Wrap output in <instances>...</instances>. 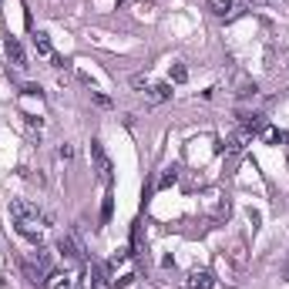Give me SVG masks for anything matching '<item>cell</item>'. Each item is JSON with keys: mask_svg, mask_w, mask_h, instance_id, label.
<instances>
[{"mask_svg": "<svg viewBox=\"0 0 289 289\" xmlns=\"http://www.w3.org/2000/svg\"><path fill=\"white\" fill-rule=\"evenodd\" d=\"M20 269H24V276H27V282H31V286H37V289L47 286V279H51V262H40V259L34 256V259H24V262H20Z\"/></svg>", "mask_w": 289, "mask_h": 289, "instance_id": "1", "label": "cell"}, {"mask_svg": "<svg viewBox=\"0 0 289 289\" xmlns=\"http://www.w3.org/2000/svg\"><path fill=\"white\" fill-rule=\"evenodd\" d=\"M91 161H94V172H98V178H101V182H111V158H108V152H105V144L98 141H91Z\"/></svg>", "mask_w": 289, "mask_h": 289, "instance_id": "2", "label": "cell"}, {"mask_svg": "<svg viewBox=\"0 0 289 289\" xmlns=\"http://www.w3.org/2000/svg\"><path fill=\"white\" fill-rule=\"evenodd\" d=\"M235 118H239V131H242L246 138L262 135V131H266V118H262L259 111H239Z\"/></svg>", "mask_w": 289, "mask_h": 289, "instance_id": "3", "label": "cell"}, {"mask_svg": "<svg viewBox=\"0 0 289 289\" xmlns=\"http://www.w3.org/2000/svg\"><path fill=\"white\" fill-rule=\"evenodd\" d=\"M57 252H61L67 262L84 266V249H81V242L74 239V235H61V239H57Z\"/></svg>", "mask_w": 289, "mask_h": 289, "instance_id": "4", "label": "cell"}, {"mask_svg": "<svg viewBox=\"0 0 289 289\" xmlns=\"http://www.w3.org/2000/svg\"><path fill=\"white\" fill-rule=\"evenodd\" d=\"M31 44H34V51H37V57H47L54 67H64V61L54 54V47H51V40H47V34H44V31H34L31 34Z\"/></svg>", "mask_w": 289, "mask_h": 289, "instance_id": "5", "label": "cell"}, {"mask_svg": "<svg viewBox=\"0 0 289 289\" xmlns=\"http://www.w3.org/2000/svg\"><path fill=\"white\" fill-rule=\"evenodd\" d=\"M4 51H7V61H10L14 67H20V71H24V67H31V61H27V51H24V44H20L17 37H7V40H4Z\"/></svg>", "mask_w": 289, "mask_h": 289, "instance_id": "6", "label": "cell"}, {"mask_svg": "<svg viewBox=\"0 0 289 289\" xmlns=\"http://www.w3.org/2000/svg\"><path fill=\"white\" fill-rule=\"evenodd\" d=\"M91 286L94 289H111V269H108V262H91Z\"/></svg>", "mask_w": 289, "mask_h": 289, "instance_id": "7", "label": "cell"}, {"mask_svg": "<svg viewBox=\"0 0 289 289\" xmlns=\"http://www.w3.org/2000/svg\"><path fill=\"white\" fill-rule=\"evenodd\" d=\"M212 286H215V276L209 269H192L185 279V289H212Z\"/></svg>", "mask_w": 289, "mask_h": 289, "instance_id": "8", "label": "cell"}, {"mask_svg": "<svg viewBox=\"0 0 289 289\" xmlns=\"http://www.w3.org/2000/svg\"><path fill=\"white\" fill-rule=\"evenodd\" d=\"M14 229L20 235H24V239H31L34 246H40V229H37V219H17L14 222Z\"/></svg>", "mask_w": 289, "mask_h": 289, "instance_id": "9", "label": "cell"}, {"mask_svg": "<svg viewBox=\"0 0 289 289\" xmlns=\"http://www.w3.org/2000/svg\"><path fill=\"white\" fill-rule=\"evenodd\" d=\"M10 219H40V212H37V205H31V202H10Z\"/></svg>", "mask_w": 289, "mask_h": 289, "instance_id": "10", "label": "cell"}, {"mask_svg": "<svg viewBox=\"0 0 289 289\" xmlns=\"http://www.w3.org/2000/svg\"><path fill=\"white\" fill-rule=\"evenodd\" d=\"M148 101H155V105H161V101H172V84L168 81H158V84H148Z\"/></svg>", "mask_w": 289, "mask_h": 289, "instance_id": "11", "label": "cell"}, {"mask_svg": "<svg viewBox=\"0 0 289 289\" xmlns=\"http://www.w3.org/2000/svg\"><path fill=\"white\" fill-rule=\"evenodd\" d=\"M229 215H232V205H229V199H219L215 209H212V215H209V222H212V225H222V222H229Z\"/></svg>", "mask_w": 289, "mask_h": 289, "instance_id": "12", "label": "cell"}, {"mask_svg": "<svg viewBox=\"0 0 289 289\" xmlns=\"http://www.w3.org/2000/svg\"><path fill=\"white\" fill-rule=\"evenodd\" d=\"M235 98H256V81H249L246 74H235Z\"/></svg>", "mask_w": 289, "mask_h": 289, "instance_id": "13", "label": "cell"}, {"mask_svg": "<svg viewBox=\"0 0 289 289\" xmlns=\"http://www.w3.org/2000/svg\"><path fill=\"white\" fill-rule=\"evenodd\" d=\"M175 182H178V165H168V168L161 172V178H158V188H172Z\"/></svg>", "mask_w": 289, "mask_h": 289, "instance_id": "14", "label": "cell"}, {"mask_svg": "<svg viewBox=\"0 0 289 289\" xmlns=\"http://www.w3.org/2000/svg\"><path fill=\"white\" fill-rule=\"evenodd\" d=\"M131 256H141V222L131 225Z\"/></svg>", "mask_w": 289, "mask_h": 289, "instance_id": "15", "label": "cell"}, {"mask_svg": "<svg viewBox=\"0 0 289 289\" xmlns=\"http://www.w3.org/2000/svg\"><path fill=\"white\" fill-rule=\"evenodd\" d=\"M209 10L215 17H225L229 10H232V0H209Z\"/></svg>", "mask_w": 289, "mask_h": 289, "instance_id": "16", "label": "cell"}, {"mask_svg": "<svg viewBox=\"0 0 289 289\" xmlns=\"http://www.w3.org/2000/svg\"><path fill=\"white\" fill-rule=\"evenodd\" d=\"M111 209H114V199H111V192H108V195H105V202H101V225L111 222Z\"/></svg>", "mask_w": 289, "mask_h": 289, "instance_id": "17", "label": "cell"}, {"mask_svg": "<svg viewBox=\"0 0 289 289\" xmlns=\"http://www.w3.org/2000/svg\"><path fill=\"white\" fill-rule=\"evenodd\" d=\"M172 81H175V84H185V81H188V67L175 64V67H172Z\"/></svg>", "mask_w": 289, "mask_h": 289, "instance_id": "18", "label": "cell"}, {"mask_svg": "<svg viewBox=\"0 0 289 289\" xmlns=\"http://www.w3.org/2000/svg\"><path fill=\"white\" fill-rule=\"evenodd\" d=\"M229 256H232V262H235V266H242V262H246V249H242V242H235Z\"/></svg>", "mask_w": 289, "mask_h": 289, "instance_id": "19", "label": "cell"}, {"mask_svg": "<svg viewBox=\"0 0 289 289\" xmlns=\"http://www.w3.org/2000/svg\"><path fill=\"white\" fill-rule=\"evenodd\" d=\"M91 101H94L98 108H111V98H108V94H101V91H91Z\"/></svg>", "mask_w": 289, "mask_h": 289, "instance_id": "20", "label": "cell"}, {"mask_svg": "<svg viewBox=\"0 0 289 289\" xmlns=\"http://www.w3.org/2000/svg\"><path fill=\"white\" fill-rule=\"evenodd\" d=\"M262 135H266V141H269V144H279L282 141V131H276V128H266Z\"/></svg>", "mask_w": 289, "mask_h": 289, "instance_id": "21", "label": "cell"}, {"mask_svg": "<svg viewBox=\"0 0 289 289\" xmlns=\"http://www.w3.org/2000/svg\"><path fill=\"white\" fill-rule=\"evenodd\" d=\"M20 94H27V98H40L44 91H40V84H24V91Z\"/></svg>", "mask_w": 289, "mask_h": 289, "instance_id": "22", "label": "cell"}, {"mask_svg": "<svg viewBox=\"0 0 289 289\" xmlns=\"http://www.w3.org/2000/svg\"><path fill=\"white\" fill-rule=\"evenodd\" d=\"M57 155H61L64 161H71L74 158V148H71V144H61V148H57Z\"/></svg>", "mask_w": 289, "mask_h": 289, "instance_id": "23", "label": "cell"}, {"mask_svg": "<svg viewBox=\"0 0 289 289\" xmlns=\"http://www.w3.org/2000/svg\"><path fill=\"white\" fill-rule=\"evenodd\" d=\"M54 279H57V282H54V289H74V282H71V279H61V276H54Z\"/></svg>", "mask_w": 289, "mask_h": 289, "instance_id": "24", "label": "cell"}, {"mask_svg": "<svg viewBox=\"0 0 289 289\" xmlns=\"http://www.w3.org/2000/svg\"><path fill=\"white\" fill-rule=\"evenodd\" d=\"M131 84H135V88H144V91H148V78H141V74H135V78H131Z\"/></svg>", "mask_w": 289, "mask_h": 289, "instance_id": "25", "label": "cell"}, {"mask_svg": "<svg viewBox=\"0 0 289 289\" xmlns=\"http://www.w3.org/2000/svg\"><path fill=\"white\" fill-rule=\"evenodd\" d=\"M282 279L289 282V259H286V262H282Z\"/></svg>", "mask_w": 289, "mask_h": 289, "instance_id": "26", "label": "cell"}, {"mask_svg": "<svg viewBox=\"0 0 289 289\" xmlns=\"http://www.w3.org/2000/svg\"><path fill=\"white\" fill-rule=\"evenodd\" d=\"M246 4H256V0H246Z\"/></svg>", "mask_w": 289, "mask_h": 289, "instance_id": "27", "label": "cell"}]
</instances>
